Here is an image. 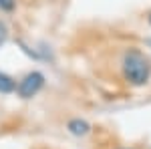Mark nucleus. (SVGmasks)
<instances>
[{
    "label": "nucleus",
    "mask_w": 151,
    "mask_h": 149,
    "mask_svg": "<svg viewBox=\"0 0 151 149\" xmlns=\"http://www.w3.org/2000/svg\"><path fill=\"white\" fill-rule=\"evenodd\" d=\"M119 69L129 87L141 89L151 81V57L139 46H127L119 57Z\"/></svg>",
    "instance_id": "f257e3e1"
},
{
    "label": "nucleus",
    "mask_w": 151,
    "mask_h": 149,
    "mask_svg": "<svg viewBox=\"0 0 151 149\" xmlns=\"http://www.w3.org/2000/svg\"><path fill=\"white\" fill-rule=\"evenodd\" d=\"M45 85H47V77L40 71H30V73H26L22 79L16 83V95L20 99H24V101L32 99V97H36L45 89Z\"/></svg>",
    "instance_id": "f03ea898"
},
{
    "label": "nucleus",
    "mask_w": 151,
    "mask_h": 149,
    "mask_svg": "<svg viewBox=\"0 0 151 149\" xmlns=\"http://www.w3.org/2000/svg\"><path fill=\"white\" fill-rule=\"evenodd\" d=\"M91 123L87 119H81V117H73L67 121V131H69L73 137H87L91 133Z\"/></svg>",
    "instance_id": "7ed1b4c3"
},
{
    "label": "nucleus",
    "mask_w": 151,
    "mask_h": 149,
    "mask_svg": "<svg viewBox=\"0 0 151 149\" xmlns=\"http://www.w3.org/2000/svg\"><path fill=\"white\" fill-rule=\"evenodd\" d=\"M16 93V81L8 73L0 71V95H12Z\"/></svg>",
    "instance_id": "20e7f679"
},
{
    "label": "nucleus",
    "mask_w": 151,
    "mask_h": 149,
    "mask_svg": "<svg viewBox=\"0 0 151 149\" xmlns=\"http://www.w3.org/2000/svg\"><path fill=\"white\" fill-rule=\"evenodd\" d=\"M0 10L2 12H14L16 10V0H0Z\"/></svg>",
    "instance_id": "39448f33"
},
{
    "label": "nucleus",
    "mask_w": 151,
    "mask_h": 149,
    "mask_svg": "<svg viewBox=\"0 0 151 149\" xmlns=\"http://www.w3.org/2000/svg\"><path fill=\"white\" fill-rule=\"evenodd\" d=\"M6 38H8V26L0 20V46L6 42Z\"/></svg>",
    "instance_id": "423d86ee"
},
{
    "label": "nucleus",
    "mask_w": 151,
    "mask_h": 149,
    "mask_svg": "<svg viewBox=\"0 0 151 149\" xmlns=\"http://www.w3.org/2000/svg\"><path fill=\"white\" fill-rule=\"evenodd\" d=\"M147 22H149V26H151V10H149V14H147Z\"/></svg>",
    "instance_id": "0eeeda50"
},
{
    "label": "nucleus",
    "mask_w": 151,
    "mask_h": 149,
    "mask_svg": "<svg viewBox=\"0 0 151 149\" xmlns=\"http://www.w3.org/2000/svg\"><path fill=\"white\" fill-rule=\"evenodd\" d=\"M115 149H133V147H115Z\"/></svg>",
    "instance_id": "6e6552de"
},
{
    "label": "nucleus",
    "mask_w": 151,
    "mask_h": 149,
    "mask_svg": "<svg viewBox=\"0 0 151 149\" xmlns=\"http://www.w3.org/2000/svg\"><path fill=\"white\" fill-rule=\"evenodd\" d=\"M147 45H149V46H151V38H147Z\"/></svg>",
    "instance_id": "1a4fd4ad"
}]
</instances>
